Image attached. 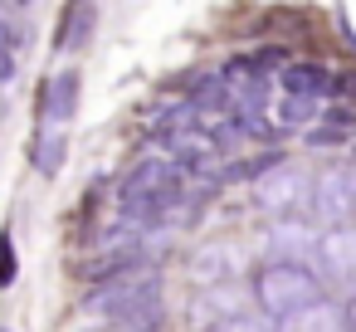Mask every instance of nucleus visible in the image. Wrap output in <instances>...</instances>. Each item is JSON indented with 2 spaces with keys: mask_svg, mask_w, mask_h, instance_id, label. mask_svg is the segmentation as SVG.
<instances>
[{
  "mask_svg": "<svg viewBox=\"0 0 356 332\" xmlns=\"http://www.w3.org/2000/svg\"><path fill=\"white\" fill-rule=\"evenodd\" d=\"M307 200V181L293 171V166H273L259 176V205L273 210V215H298Z\"/></svg>",
  "mask_w": 356,
  "mask_h": 332,
  "instance_id": "39448f33",
  "label": "nucleus"
},
{
  "mask_svg": "<svg viewBox=\"0 0 356 332\" xmlns=\"http://www.w3.org/2000/svg\"><path fill=\"white\" fill-rule=\"evenodd\" d=\"M88 308L113 317L127 332H156V322H161V278L137 269V264H127V269L108 274V283H98L88 293Z\"/></svg>",
  "mask_w": 356,
  "mask_h": 332,
  "instance_id": "f257e3e1",
  "label": "nucleus"
},
{
  "mask_svg": "<svg viewBox=\"0 0 356 332\" xmlns=\"http://www.w3.org/2000/svg\"><path fill=\"white\" fill-rule=\"evenodd\" d=\"M74 108H79V69H64V74L49 79V88H44V122H49V127H69Z\"/></svg>",
  "mask_w": 356,
  "mask_h": 332,
  "instance_id": "6e6552de",
  "label": "nucleus"
},
{
  "mask_svg": "<svg viewBox=\"0 0 356 332\" xmlns=\"http://www.w3.org/2000/svg\"><path fill=\"white\" fill-rule=\"evenodd\" d=\"M93 35V0H69V10H64V25H59V49L74 54L83 49Z\"/></svg>",
  "mask_w": 356,
  "mask_h": 332,
  "instance_id": "9d476101",
  "label": "nucleus"
},
{
  "mask_svg": "<svg viewBox=\"0 0 356 332\" xmlns=\"http://www.w3.org/2000/svg\"><path fill=\"white\" fill-rule=\"evenodd\" d=\"M337 79L322 69V64H307V59H298V64H283L278 69V88H283V98H302V103H317V98H327V88H332Z\"/></svg>",
  "mask_w": 356,
  "mask_h": 332,
  "instance_id": "423d86ee",
  "label": "nucleus"
},
{
  "mask_svg": "<svg viewBox=\"0 0 356 332\" xmlns=\"http://www.w3.org/2000/svg\"><path fill=\"white\" fill-rule=\"evenodd\" d=\"M312 205L332 230H346V220L356 215V176L351 171H327L312 191Z\"/></svg>",
  "mask_w": 356,
  "mask_h": 332,
  "instance_id": "20e7f679",
  "label": "nucleus"
},
{
  "mask_svg": "<svg viewBox=\"0 0 356 332\" xmlns=\"http://www.w3.org/2000/svg\"><path fill=\"white\" fill-rule=\"evenodd\" d=\"M346 327H351V332H356V298H351V303H346Z\"/></svg>",
  "mask_w": 356,
  "mask_h": 332,
  "instance_id": "dca6fc26",
  "label": "nucleus"
},
{
  "mask_svg": "<svg viewBox=\"0 0 356 332\" xmlns=\"http://www.w3.org/2000/svg\"><path fill=\"white\" fill-rule=\"evenodd\" d=\"M254 293H259V308L268 313V317H293V313H302V308H312V303H322V288H317V278L302 269V264H268L259 278H254Z\"/></svg>",
  "mask_w": 356,
  "mask_h": 332,
  "instance_id": "7ed1b4c3",
  "label": "nucleus"
},
{
  "mask_svg": "<svg viewBox=\"0 0 356 332\" xmlns=\"http://www.w3.org/2000/svg\"><path fill=\"white\" fill-rule=\"evenodd\" d=\"M307 118H312V103H302V98H283V103H278V122H283V127L307 122Z\"/></svg>",
  "mask_w": 356,
  "mask_h": 332,
  "instance_id": "f8f14e48",
  "label": "nucleus"
},
{
  "mask_svg": "<svg viewBox=\"0 0 356 332\" xmlns=\"http://www.w3.org/2000/svg\"><path fill=\"white\" fill-rule=\"evenodd\" d=\"M317 259L337 283H356V230H327L317 239Z\"/></svg>",
  "mask_w": 356,
  "mask_h": 332,
  "instance_id": "0eeeda50",
  "label": "nucleus"
},
{
  "mask_svg": "<svg viewBox=\"0 0 356 332\" xmlns=\"http://www.w3.org/2000/svg\"><path fill=\"white\" fill-rule=\"evenodd\" d=\"M15 283V244L10 235H0V288H10Z\"/></svg>",
  "mask_w": 356,
  "mask_h": 332,
  "instance_id": "ddd939ff",
  "label": "nucleus"
},
{
  "mask_svg": "<svg viewBox=\"0 0 356 332\" xmlns=\"http://www.w3.org/2000/svg\"><path fill=\"white\" fill-rule=\"evenodd\" d=\"M15 74V59H10V30H6V20H0V84H6Z\"/></svg>",
  "mask_w": 356,
  "mask_h": 332,
  "instance_id": "4468645a",
  "label": "nucleus"
},
{
  "mask_svg": "<svg viewBox=\"0 0 356 332\" xmlns=\"http://www.w3.org/2000/svg\"><path fill=\"white\" fill-rule=\"evenodd\" d=\"M64 142H69V132H64V127H49V122H40V137H35V166H40L44 176H54V171H59Z\"/></svg>",
  "mask_w": 356,
  "mask_h": 332,
  "instance_id": "9b49d317",
  "label": "nucleus"
},
{
  "mask_svg": "<svg viewBox=\"0 0 356 332\" xmlns=\"http://www.w3.org/2000/svg\"><path fill=\"white\" fill-rule=\"evenodd\" d=\"M205 332H268V327H259V322H249V317H229V322H215V327H205Z\"/></svg>",
  "mask_w": 356,
  "mask_h": 332,
  "instance_id": "2eb2a0df",
  "label": "nucleus"
},
{
  "mask_svg": "<svg viewBox=\"0 0 356 332\" xmlns=\"http://www.w3.org/2000/svg\"><path fill=\"white\" fill-rule=\"evenodd\" d=\"M278 332H351V327H346V313H341V308H332V303H312V308L283 317Z\"/></svg>",
  "mask_w": 356,
  "mask_h": 332,
  "instance_id": "1a4fd4ad",
  "label": "nucleus"
},
{
  "mask_svg": "<svg viewBox=\"0 0 356 332\" xmlns=\"http://www.w3.org/2000/svg\"><path fill=\"white\" fill-rule=\"evenodd\" d=\"M181 191H186L181 166L152 157V161H137V166L127 171V181H122V191H118V205H122L127 220L156 225V220H166V215L181 205Z\"/></svg>",
  "mask_w": 356,
  "mask_h": 332,
  "instance_id": "f03ea898",
  "label": "nucleus"
}]
</instances>
